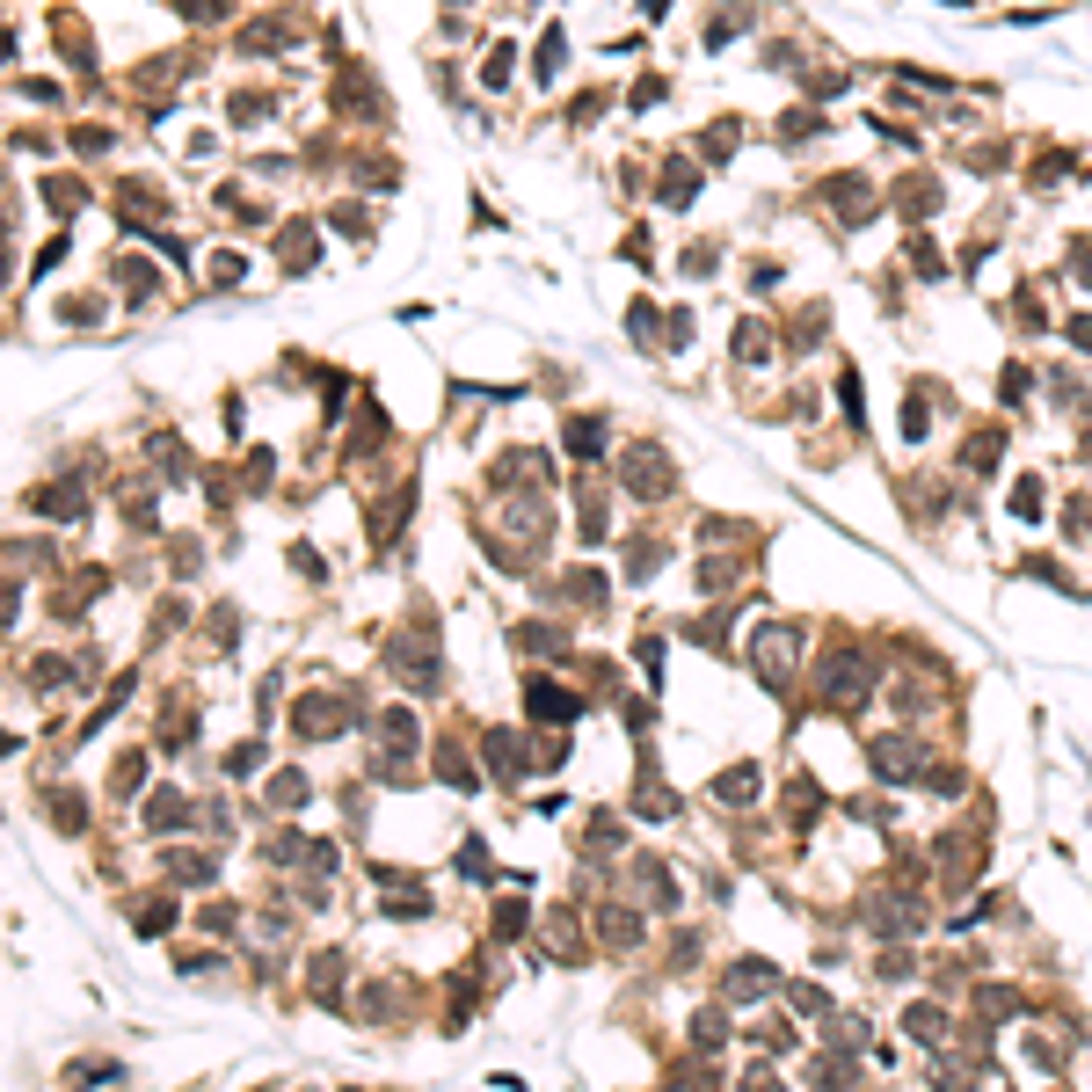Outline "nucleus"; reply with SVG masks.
Here are the masks:
<instances>
[{
    "mask_svg": "<svg viewBox=\"0 0 1092 1092\" xmlns=\"http://www.w3.org/2000/svg\"><path fill=\"white\" fill-rule=\"evenodd\" d=\"M867 685H874V663L859 649L830 655V670H824V700L830 706H859V700H867Z\"/></svg>",
    "mask_w": 1092,
    "mask_h": 1092,
    "instance_id": "nucleus-1",
    "label": "nucleus"
},
{
    "mask_svg": "<svg viewBox=\"0 0 1092 1092\" xmlns=\"http://www.w3.org/2000/svg\"><path fill=\"white\" fill-rule=\"evenodd\" d=\"M721 991H728V1005H757L765 991H779V969H773V962H736Z\"/></svg>",
    "mask_w": 1092,
    "mask_h": 1092,
    "instance_id": "nucleus-2",
    "label": "nucleus"
},
{
    "mask_svg": "<svg viewBox=\"0 0 1092 1092\" xmlns=\"http://www.w3.org/2000/svg\"><path fill=\"white\" fill-rule=\"evenodd\" d=\"M874 773L903 787L911 773H925V751H918V743H903V736H881V743H874Z\"/></svg>",
    "mask_w": 1092,
    "mask_h": 1092,
    "instance_id": "nucleus-3",
    "label": "nucleus"
},
{
    "mask_svg": "<svg viewBox=\"0 0 1092 1092\" xmlns=\"http://www.w3.org/2000/svg\"><path fill=\"white\" fill-rule=\"evenodd\" d=\"M291 721H299V736H342V700H321V692H306V700L291 706Z\"/></svg>",
    "mask_w": 1092,
    "mask_h": 1092,
    "instance_id": "nucleus-4",
    "label": "nucleus"
},
{
    "mask_svg": "<svg viewBox=\"0 0 1092 1092\" xmlns=\"http://www.w3.org/2000/svg\"><path fill=\"white\" fill-rule=\"evenodd\" d=\"M751 655H757V670H765V685H779L787 670H794V633H787V627H765Z\"/></svg>",
    "mask_w": 1092,
    "mask_h": 1092,
    "instance_id": "nucleus-5",
    "label": "nucleus"
},
{
    "mask_svg": "<svg viewBox=\"0 0 1092 1092\" xmlns=\"http://www.w3.org/2000/svg\"><path fill=\"white\" fill-rule=\"evenodd\" d=\"M532 714H539V721H576L582 700H576V692H561V685H547V678H532Z\"/></svg>",
    "mask_w": 1092,
    "mask_h": 1092,
    "instance_id": "nucleus-6",
    "label": "nucleus"
},
{
    "mask_svg": "<svg viewBox=\"0 0 1092 1092\" xmlns=\"http://www.w3.org/2000/svg\"><path fill=\"white\" fill-rule=\"evenodd\" d=\"M633 881H641V903H655V911H678V874H663L655 859H641V867H633Z\"/></svg>",
    "mask_w": 1092,
    "mask_h": 1092,
    "instance_id": "nucleus-7",
    "label": "nucleus"
},
{
    "mask_svg": "<svg viewBox=\"0 0 1092 1092\" xmlns=\"http://www.w3.org/2000/svg\"><path fill=\"white\" fill-rule=\"evenodd\" d=\"M598 940H605V946H633V940H641V918H633L627 903H605V911H598Z\"/></svg>",
    "mask_w": 1092,
    "mask_h": 1092,
    "instance_id": "nucleus-8",
    "label": "nucleus"
},
{
    "mask_svg": "<svg viewBox=\"0 0 1092 1092\" xmlns=\"http://www.w3.org/2000/svg\"><path fill=\"white\" fill-rule=\"evenodd\" d=\"M714 794H721V801H736V808H743V801L757 794V765H736V773H721V779H714Z\"/></svg>",
    "mask_w": 1092,
    "mask_h": 1092,
    "instance_id": "nucleus-9",
    "label": "nucleus"
},
{
    "mask_svg": "<svg viewBox=\"0 0 1092 1092\" xmlns=\"http://www.w3.org/2000/svg\"><path fill=\"white\" fill-rule=\"evenodd\" d=\"M183 816H190V808H183V794H153V808H146V830H175Z\"/></svg>",
    "mask_w": 1092,
    "mask_h": 1092,
    "instance_id": "nucleus-10",
    "label": "nucleus"
},
{
    "mask_svg": "<svg viewBox=\"0 0 1092 1092\" xmlns=\"http://www.w3.org/2000/svg\"><path fill=\"white\" fill-rule=\"evenodd\" d=\"M911 1034H918V1042H946V1019H940V1005H911Z\"/></svg>",
    "mask_w": 1092,
    "mask_h": 1092,
    "instance_id": "nucleus-11",
    "label": "nucleus"
},
{
    "mask_svg": "<svg viewBox=\"0 0 1092 1092\" xmlns=\"http://www.w3.org/2000/svg\"><path fill=\"white\" fill-rule=\"evenodd\" d=\"M269 801H277V808H299V801H306V779H299V773H277Z\"/></svg>",
    "mask_w": 1092,
    "mask_h": 1092,
    "instance_id": "nucleus-12",
    "label": "nucleus"
},
{
    "mask_svg": "<svg viewBox=\"0 0 1092 1092\" xmlns=\"http://www.w3.org/2000/svg\"><path fill=\"white\" fill-rule=\"evenodd\" d=\"M721 1034H728L721 1013H700V1019H692V1042H700V1049H721Z\"/></svg>",
    "mask_w": 1092,
    "mask_h": 1092,
    "instance_id": "nucleus-13",
    "label": "nucleus"
},
{
    "mask_svg": "<svg viewBox=\"0 0 1092 1092\" xmlns=\"http://www.w3.org/2000/svg\"><path fill=\"white\" fill-rule=\"evenodd\" d=\"M517 925H525V903H503V911H495V932H503V940H510Z\"/></svg>",
    "mask_w": 1092,
    "mask_h": 1092,
    "instance_id": "nucleus-14",
    "label": "nucleus"
},
{
    "mask_svg": "<svg viewBox=\"0 0 1092 1092\" xmlns=\"http://www.w3.org/2000/svg\"><path fill=\"white\" fill-rule=\"evenodd\" d=\"M743 1092H779V1078H773V1070H751V1078H743Z\"/></svg>",
    "mask_w": 1092,
    "mask_h": 1092,
    "instance_id": "nucleus-15",
    "label": "nucleus"
}]
</instances>
